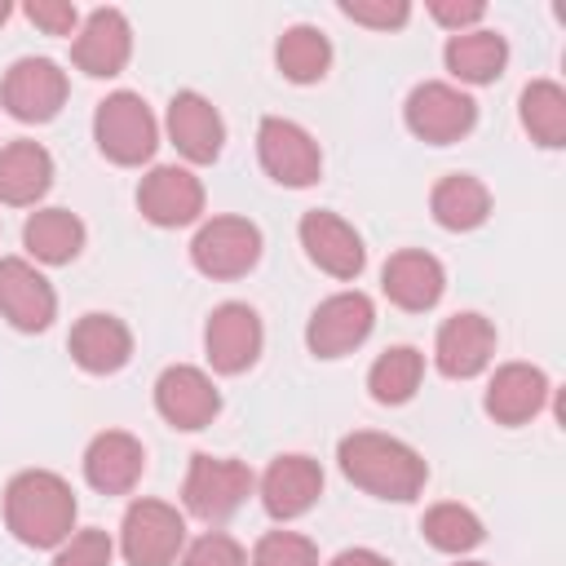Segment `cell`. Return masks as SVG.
I'll return each mask as SVG.
<instances>
[{
	"mask_svg": "<svg viewBox=\"0 0 566 566\" xmlns=\"http://www.w3.org/2000/svg\"><path fill=\"white\" fill-rule=\"evenodd\" d=\"M336 460H340V473L376 495V500H394V504H407L424 491L429 482V464L424 455L402 442V438H389V433H376V429H354L340 438L336 447Z\"/></svg>",
	"mask_w": 566,
	"mask_h": 566,
	"instance_id": "cell-1",
	"label": "cell"
},
{
	"mask_svg": "<svg viewBox=\"0 0 566 566\" xmlns=\"http://www.w3.org/2000/svg\"><path fill=\"white\" fill-rule=\"evenodd\" d=\"M75 491L53 469H22L4 486V526L27 548H57L75 531Z\"/></svg>",
	"mask_w": 566,
	"mask_h": 566,
	"instance_id": "cell-2",
	"label": "cell"
},
{
	"mask_svg": "<svg viewBox=\"0 0 566 566\" xmlns=\"http://www.w3.org/2000/svg\"><path fill=\"white\" fill-rule=\"evenodd\" d=\"M93 142L119 168L146 164L159 146V124H155L150 106L142 102V93H128V88L106 93L93 111Z\"/></svg>",
	"mask_w": 566,
	"mask_h": 566,
	"instance_id": "cell-3",
	"label": "cell"
},
{
	"mask_svg": "<svg viewBox=\"0 0 566 566\" xmlns=\"http://www.w3.org/2000/svg\"><path fill=\"white\" fill-rule=\"evenodd\" d=\"M256 478L243 460H230V455H190V469H186V482H181V500L195 517L203 522H226L230 513H239V504L252 495Z\"/></svg>",
	"mask_w": 566,
	"mask_h": 566,
	"instance_id": "cell-4",
	"label": "cell"
},
{
	"mask_svg": "<svg viewBox=\"0 0 566 566\" xmlns=\"http://www.w3.org/2000/svg\"><path fill=\"white\" fill-rule=\"evenodd\" d=\"M402 119H407V128H411L420 142H429V146H451V142H460V137L473 133V124H478V102H473L464 88L447 84V80H424V84H416V88L407 93Z\"/></svg>",
	"mask_w": 566,
	"mask_h": 566,
	"instance_id": "cell-5",
	"label": "cell"
},
{
	"mask_svg": "<svg viewBox=\"0 0 566 566\" xmlns=\"http://www.w3.org/2000/svg\"><path fill=\"white\" fill-rule=\"evenodd\" d=\"M186 548V517L164 500H133L119 522V553L128 566H172Z\"/></svg>",
	"mask_w": 566,
	"mask_h": 566,
	"instance_id": "cell-6",
	"label": "cell"
},
{
	"mask_svg": "<svg viewBox=\"0 0 566 566\" xmlns=\"http://www.w3.org/2000/svg\"><path fill=\"white\" fill-rule=\"evenodd\" d=\"M66 93H71L66 71L53 57H18L4 71L0 106L22 124H49L66 106Z\"/></svg>",
	"mask_w": 566,
	"mask_h": 566,
	"instance_id": "cell-7",
	"label": "cell"
},
{
	"mask_svg": "<svg viewBox=\"0 0 566 566\" xmlns=\"http://www.w3.org/2000/svg\"><path fill=\"white\" fill-rule=\"evenodd\" d=\"M256 159L261 168L279 181V186H314L323 177V150L318 142L296 124V119H283V115H265L261 128H256Z\"/></svg>",
	"mask_w": 566,
	"mask_h": 566,
	"instance_id": "cell-8",
	"label": "cell"
},
{
	"mask_svg": "<svg viewBox=\"0 0 566 566\" xmlns=\"http://www.w3.org/2000/svg\"><path fill=\"white\" fill-rule=\"evenodd\" d=\"M190 261L208 279H243L261 261V230L248 217H212L195 230Z\"/></svg>",
	"mask_w": 566,
	"mask_h": 566,
	"instance_id": "cell-9",
	"label": "cell"
},
{
	"mask_svg": "<svg viewBox=\"0 0 566 566\" xmlns=\"http://www.w3.org/2000/svg\"><path fill=\"white\" fill-rule=\"evenodd\" d=\"M371 327H376V305H371V296L367 292H336V296H327L314 314H310V323H305V345H310V354L314 358H345V354H354L367 336H371Z\"/></svg>",
	"mask_w": 566,
	"mask_h": 566,
	"instance_id": "cell-10",
	"label": "cell"
},
{
	"mask_svg": "<svg viewBox=\"0 0 566 566\" xmlns=\"http://www.w3.org/2000/svg\"><path fill=\"white\" fill-rule=\"evenodd\" d=\"M265 332H261V314L243 301H221L208 323H203V354L212 363V371L221 376H239L261 358Z\"/></svg>",
	"mask_w": 566,
	"mask_h": 566,
	"instance_id": "cell-11",
	"label": "cell"
},
{
	"mask_svg": "<svg viewBox=\"0 0 566 566\" xmlns=\"http://www.w3.org/2000/svg\"><path fill=\"white\" fill-rule=\"evenodd\" d=\"M495 358V323L478 310L451 314L433 336V363L447 380H473Z\"/></svg>",
	"mask_w": 566,
	"mask_h": 566,
	"instance_id": "cell-12",
	"label": "cell"
},
{
	"mask_svg": "<svg viewBox=\"0 0 566 566\" xmlns=\"http://www.w3.org/2000/svg\"><path fill=\"white\" fill-rule=\"evenodd\" d=\"M155 411L172 424V429H203L217 420L221 411V394L212 385V376L203 367L190 363H172L159 371L155 380Z\"/></svg>",
	"mask_w": 566,
	"mask_h": 566,
	"instance_id": "cell-13",
	"label": "cell"
},
{
	"mask_svg": "<svg viewBox=\"0 0 566 566\" xmlns=\"http://www.w3.org/2000/svg\"><path fill=\"white\" fill-rule=\"evenodd\" d=\"M296 234H301L305 256H310L323 274H332V279H358V274H363L367 248H363V234H358L345 217H336V212H327V208H314V212L301 217Z\"/></svg>",
	"mask_w": 566,
	"mask_h": 566,
	"instance_id": "cell-14",
	"label": "cell"
},
{
	"mask_svg": "<svg viewBox=\"0 0 566 566\" xmlns=\"http://www.w3.org/2000/svg\"><path fill=\"white\" fill-rule=\"evenodd\" d=\"M137 208L150 226H164V230H177V226H190L199 221L203 212V181L190 172V168H177V164H159L142 177L137 186Z\"/></svg>",
	"mask_w": 566,
	"mask_h": 566,
	"instance_id": "cell-15",
	"label": "cell"
},
{
	"mask_svg": "<svg viewBox=\"0 0 566 566\" xmlns=\"http://www.w3.org/2000/svg\"><path fill=\"white\" fill-rule=\"evenodd\" d=\"M128 57H133V27H128V18L119 9H111V4L93 9L80 22V31H75L71 62L84 75H93V80H111V75H119L128 66Z\"/></svg>",
	"mask_w": 566,
	"mask_h": 566,
	"instance_id": "cell-16",
	"label": "cell"
},
{
	"mask_svg": "<svg viewBox=\"0 0 566 566\" xmlns=\"http://www.w3.org/2000/svg\"><path fill=\"white\" fill-rule=\"evenodd\" d=\"M0 314L18 332H44L57 314L53 283L22 256H0Z\"/></svg>",
	"mask_w": 566,
	"mask_h": 566,
	"instance_id": "cell-17",
	"label": "cell"
},
{
	"mask_svg": "<svg viewBox=\"0 0 566 566\" xmlns=\"http://www.w3.org/2000/svg\"><path fill=\"white\" fill-rule=\"evenodd\" d=\"M323 495V469L318 460L292 451V455H279L270 460V469L261 473V504L274 522H292L301 513H310Z\"/></svg>",
	"mask_w": 566,
	"mask_h": 566,
	"instance_id": "cell-18",
	"label": "cell"
},
{
	"mask_svg": "<svg viewBox=\"0 0 566 566\" xmlns=\"http://www.w3.org/2000/svg\"><path fill=\"white\" fill-rule=\"evenodd\" d=\"M380 292H385L398 310L420 314V310H433V305L442 301V292H447V270H442V261H438L433 252H424V248H402V252H394V256L385 261V270H380Z\"/></svg>",
	"mask_w": 566,
	"mask_h": 566,
	"instance_id": "cell-19",
	"label": "cell"
},
{
	"mask_svg": "<svg viewBox=\"0 0 566 566\" xmlns=\"http://www.w3.org/2000/svg\"><path fill=\"white\" fill-rule=\"evenodd\" d=\"M168 137H172V146L190 159V164H212L217 155H221V146H226V124H221V111L203 97V93H195V88H181V93H172V102H168Z\"/></svg>",
	"mask_w": 566,
	"mask_h": 566,
	"instance_id": "cell-20",
	"label": "cell"
},
{
	"mask_svg": "<svg viewBox=\"0 0 566 566\" xmlns=\"http://www.w3.org/2000/svg\"><path fill=\"white\" fill-rule=\"evenodd\" d=\"M548 394L553 389H548V376L539 367H531V363H504L486 380L482 407H486V416L495 424H526V420H535L544 411Z\"/></svg>",
	"mask_w": 566,
	"mask_h": 566,
	"instance_id": "cell-21",
	"label": "cell"
},
{
	"mask_svg": "<svg viewBox=\"0 0 566 566\" xmlns=\"http://www.w3.org/2000/svg\"><path fill=\"white\" fill-rule=\"evenodd\" d=\"M142 469H146V447L124 429H106L84 447V478L102 495H128L142 482Z\"/></svg>",
	"mask_w": 566,
	"mask_h": 566,
	"instance_id": "cell-22",
	"label": "cell"
},
{
	"mask_svg": "<svg viewBox=\"0 0 566 566\" xmlns=\"http://www.w3.org/2000/svg\"><path fill=\"white\" fill-rule=\"evenodd\" d=\"M66 345H71V358L88 376H111V371H119L133 358V332H128V323L115 318V314H102V310L75 318Z\"/></svg>",
	"mask_w": 566,
	"mask_h": 566,
	"instance_id": "cell-23",
	"label": "cell"
},
{
	"mask_svg": "<svg viewBox=\"0 0 566 566\" xmlns=\"http://www.w3.org/2000/svg\"><path fill=\"white\" fill-rule=\"evenodd\" d=\"M53 186V155L40 142H9L0 146V203L9 208H31L49 195Z\"/></svg>",
	"mask_w": 566,
	"mask_h": 566,
	"instance_id": "cell-24",
	"label": "cell"
},
{
	"mask_svg": "<svg viewBox=\"0 0 566 566\" xmlns=\"http://www.w3.org/2000/svg\"><path fill=\"white\" fill-rule=\"evenodd\" d=\"M442 62L460 84H495L509 66V40L491 27H473V31L447 35Z\"/></svg>",
	"mask_w": 566,
	"mask_h": 566,
	"instance_id": "cell-25",
	"label": "cell"
},
{
	"mask_svg": "<svg viewBox=\"0 0 566 566\" xmlns=\"http://www.w3.org/2000/svg\"><path fill=\"white\" fill-rule=\"evenodd\" d=\"M22 248L40 265H66L84 248V221L71 208H35L22 226Z\"/></svg>",
	"mask_w": 566,
	"mask_h": 566,
	"instance_id": "cell-26",
	"label": "cell"
},
{
	"mask_svg": "<svg viewBox=\"0 0 566 566\" xmlns=\"http://www.w3.org/2000/svg\"><path fill=\"white\" fill-rule=\"evenodd\" d=\"M429 212L442 230H478L491 217V190L473 172H447L429 195Z\"/></svg>",
	"mask_w": 566,
	"mask_h": 566,
	"instance_id": "cell-27",
	"label": "cell"
},
{
	"mask_svg": "<svg viewBox=\"0 0 566 566\" xmlns=\"http://www.w3.org/2000/svg\"><path fill=\"white\" fill-rule=\"evenodd\" d=\"M274 66H279V75L292 80V84H314V80H323L327 66H332V40H327L318 27L296 22V27H287V31L274 40Z\"/></svg>",
	"mask_w": 566,
	"mask_h": 566,
	"instance_id": "cell-28",
	"label": "cell"
},
{
	"mask_svg": "<svg viewBox=\"0 0 566 566\" xmlns=\"http://www.w3.org/2000/svg\"><path fill=\"white\" fill-rule=\"evenodd\" d=\"M517 115L531 142H539L544 150L566 146V88L557 80H531L517 97Z\"/></svg>",
	"mask_w": 566,
	"mask_h": 566,
	"instance_id": "cell-29",
	"label": "cell"
},
{
	"mask_svg": "<svg viewBox=\"0 0 566 566\" xmlns=\"http://www.w3.org/2000/svg\"><path fill=\"white\" fill-rule=\"evenodd\" d=\"M424 380V354L416 345H389L371 371H367V389L380 407H402Z\"/></svg>",
	"mask_w": 566,
	"mask_h": 566,
	"instance_id": "cell-30",
	"label": "cell"
},
{
	"mask_svg": "<svg viewBox=\"0 0 566 566\" xmlns=\"http://www.w3.org/2000/svg\"><path fill=\"white\" fill-rule=\"evenodd\" d=\"M420 535H424L438 553H451V557H460V553H469V548H478V544L486 539L482 517H478L473 509L455 504V500L433 504V509L424 513V522H420Z\"/></svg>",
	"mask_w": 566,
	"mask_h": 566,
	"instance_id": "cell-31",
	"label": "cell"
},
{
	"mask_svg": "<svg viewBox=\"0 0 566 566\" xmlns=\"http://www.w3.org/2000/svg\"><path fill=\"white\" fill-rule=\"evenodd\" d=\"M248 566H318V548L296 531H265Z\"/></svg>",
	"mask_w": 566,
	"mask_h": 566,
	"instance_id": "cell-32",
	"label": "cell"
},
{
	"mask_svg": "<svg viewBox=\"0 0 566 566\" xmlns=\"http://www.w3.org/2000/svg\"><path fill=\"white\" fill-rule=\"evenodd\" d=\"M111 557H115L111 535L97 531V526H84V531H71V535L57 544L53 566H111Z\"/></svg>",
	"mask_w": 566,
	"mask_h": 566,
	"instance_id": "cell-33",
	"label": "cell"
},
{
	"mask_svg": "<svg viewBox=\"0 0 566 566\" xmlns=\"http://www.w3.org/2000/svg\"><path fill=\"white\" fill-rule=\"evenodd\" d=\"M181 566H248V553L226 531H208L181 548Z\"/></svg>",
	"mask_w": 566,
	"mask_h": 566,
	"instance_id": "cell-34",
	"label": "cell"
},
{
	"mask_svg": "<svg viewBox=\"0 0 566 566\" xmlns=\"http://www.w3.org/2000/svg\"><path fill=\"white\" fill-rule=\"evenodd\" d=\"M340 13H345L349 22L389 31V27H402V22L411 18V4H407V0H340Z\"/></svg>",
	"mask_w": 566,
	"mask_h": 566,
	"instance_id": "cell-35",
	"label": "cell"
},
{
	"mask_svg": "<svg viewBox=\"0 0 566 566\" xmlns=\"http://www.w3.org/2000/svg\"><path fill=\"white\" fill-rule=\"evenodd\" d=\"M27 22L40 27L44 35H75L80 31V9L71 0H27Z\"/></svg>",
	"mask_w": 566,
	"mask_h": 566,
	"instance_id": "cell-36",
	"label": "cell"
},
{
	"mask_svg": "<svg viewBox=\"0 0 566 566\" xmlns=\"http://www.w3.org/2000/svg\"><path fill=\"white\" fill-rule=\"evenodd\" d=\"M429 13H433V22H442L451 35H460V31H473V27L486 18V4H482V0H429Z\"/></svg>",
	"mask_w": 566,
	"mask_h": 566,
	"instance_id": "cell-37",
	"label": "cell"
},
{
	"mask_svg": "<svg viewBox=\"0 0 566 566\" xmlns=\"http://www.w3.org/2000/svg\"><path fill=\"white\" fill-rule=\"evenodd\" d=\"M327 566H394L385 553H376V548H340Z\"/></svg>",
	"mask_w": 566,
	"mask_h": 566,
	"instance_id": "cell-38",
	"label": "cell"
},
{
	"mask_svg": "<svg viewBox=\"0 0 566 566\" xmlns=\"http://www.w3.org/2000/svg\"><path fill=\"white\" fill-rule=\"evenodd\" d=\"M4 18H9V0H0V27H4Z\"/></svg>",
	"mask_w": 566,
	"mask_h": 566,
	"instance_id": "cell-39",
	"label": "cell"
},
{
	"mask_svg": "<svg viewBox=\"0 0 566 566\" xmlns=\"http://www.w3.org/2000/svg\"><path fill=\"white\" fill-rule=\"evenodd\" d=\"M455 566H486V562H455Z\"/></svg>",
	"mask_w": 566,
	"mask_h": 566,
	"instance_id": "cell-40",
	"label": "cell"
}]
</instances>
